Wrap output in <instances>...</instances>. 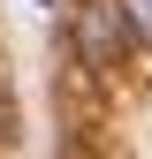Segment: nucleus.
I'll return each instance as SVG.
<instances>
[{
    "label": "nucleus",
    "mask_w": 152,
    "mask_h": 159,
    "mask_svg": "<svg viewBox=\"0 0 152 159\" xmlns=\"http://www.w3.org/2000/svg\"><path fill=\"white\" fill-rule=\"evenodd\" d=\"M122 23H129V15L114 8V0H84L76 38H84V61L91 68H114V61H122Z\"/></svg>",
    "instance_id": "obj_1"
},
{
    "label": "nucleus",
    "mask_w": 152,
    "mask_h": 159,
    "mask_svg": "<svg viewBox=\"0 0 152 159\" xmlns=\"http://www.w3.org/2000/svg\"><path fill=\"white\" fill-rule=\"evenodd\" d=\"M122 15H129V30L152 38V0H122Z\"/></svg>",
    "instance_id": "obj_2"
}]
</instances>
